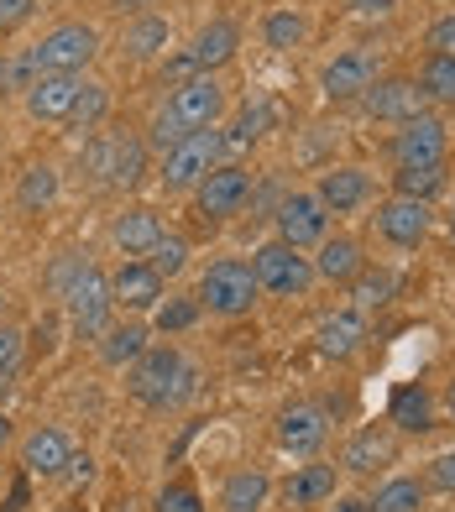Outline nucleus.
I'll return each mask as SVG.
<instances>
[{
  "label": "nucleus",
  "mask_w": 455,
  "mask_h": 512,
  "mask_svg": "<svg viewBox=\"0 0 455 512\" xmlns=\"http://www.w3.org/2000/svg\"><path fill=\"white\" fill-rule=\"evenodd\" d=\"M424 42H429V53H450V58H455V11H450V16H440L435 27H429V37H424Z\"/></svg>",
  "instance_id": "obj_45"
},
{
  "label": "nucleus",
  "mask_w": 455,
  "mask_h": 512,
  "mask_svg": "<svg viewBox=\"0 0 455 512\" xmlns=\"http://www.w3.org/2000/svg\"><path fill=\"white\" fill-rule=\"evenodd\" d=\"M257 298H262L257 272H252V262H241V256H220V262H210L199 277V309H210V314H225V319L252 314Z\"/></svg>",
  "instance_id": "obj_4"
},
{
  "label": "nucleus",
  "mask_w": 455,
  "mask_h": 512,
  "mask_svg": "<svg viewBox=\"0 0 455 512\" xmlns=\"http://www.w3.org/2000/svg\"><path fill=\"white\" fill-rule=\"evenodd\" d=\"M79 89H84V74H37V84L27 89V110L37 121H68Z\"/></svg>",
  "instance_id": "obj_19"
},
{
  "label": "nucleus",
  "mask_w": 455,
  "mask_h": 512,
  "mask_svg": "<svg viewBox=\"0 0 455 512\" xmlns=\"http://www.w3.org/2000/svg\"><path fill=\"white\" fill-rule=\"evenodd\" d=\"M346 293H351V309H361V314H372V309H388L393 304V293H398V272L393 267H361L351 283H346Z\"/></svg>",
  "instance_id": "obj_27"
},
{
  "label": "nucleus",
  "mask_w": 455,
  "mask_h": 512,
  "mask_svg": "<svg viewBox=\"0 0 455 512\" xmlns=\"http://www.w3.org/2000/svg\"><path fill=\"white\" fill-rule=\"evenodd\" d=\"M16 361H21V335L0 324V382H6L11 371H16Z\"/></svg>",
  "instance_id": "obj_46"
},
{
  "label": "nucleus",
  "mask_w": 455,
  "mask_h": 512,
  "mask_svg": "<svg viewBox=\"0 0 455 512\" xmlns=\"http://www.w3.org/2000/svg\"><path fill=\"white\" fill-rule=\"evenodd\" d=\"M84 168L95 173L105 189H136L147 178V136L136 131H100L84 147Z\"/></svg>",
  "instance_id": "obj_2"
},
{
  "label": "nucleus",
  "mask_w": 455,
  "mask_h": 512,
  "mask_svg": "<svg viewBox=\"0 0 455 512\" xmlns=\"http://www.w3.org/2000/svg\"><path fill=\"white\" fill-rule=\"evenodd\" d=\"M424 89L419 79H377L367 95H361V110L372 115V121H388V126H403L414 121V115H424Z\"/></svg>",
  "instance_id": "obj_15"
},
{
  "label": "nucleus",
  "mask_w": 455,
  "mask_h": 512,
  "mask_svg": "<svg viewBox=\"0 0 455 512\" xmlns=\"http://www.w3.org/2000/svg\"><path fill=\"white\" fill-rule=\"evenodd\" d=\"M335 512H367V502H340Z\"/></svg>",
  "instance_id": "obj_51"
},
{
  "label": "nucleus",
  "mask_w": 455,
  "mask_h": 512,
  "mask_svg": "<svg viewBox=\"0 0 455 512\" xmlns=\"http://www.w3.org/2000/svg\"><path fill=\"white\" fill-rule=\"evenodd\" d=\"M68 481H89V476H95V460H89V455H68V471H63Z\"/></svg>",
  "instance_id": "obj_47"
},
{
  "label": "nucleus",
  "mask_w": 455,
  "mask_h": 512,
  "mask_svg": "<svg viewBox=\"0 0 455 512\" xmlns=\"http://www.w3.org/2000/svg\"><path fill=\"white\" fill-rule=\"evenodd\" d=\"M110 241H116L126 256H147L157 241H163V220H157V209H126V215L110 225Z\"/></svg>",
  "instance_id": "obj_25"
},
{
  "label": "nucleus",
  "mask_w": 455,
  "mask_h": 512,
  "mask_svg": "<svg viewBox=\"0 0 455 512\" xmlns=\"http://www.w3.org/2000/svg\"><path fill=\"white\" fill-rule=\"evenodd\" d=\"M330 439V413L320 403H288L278 413V445L299 460H314Z\"/></svg>",
  "instance_id": "obj_14"
},
{
  "label": "nucleus",
  "mask_w": 455,
  "mask_h": 512,
  "mask_svg": "<svg viewBox=\"0 0 455 512\" xmlns=\"http://www.w3.org/2000/svg\"><path fill=\"white\" fill-rule=\"evenodd\" d=\"M367 512H382V507H367Z\"/></svg>",
  "instance_id": "obj_54"
},
{
  "label": "nucleus",
  "mask_w": 455,
  "mask_h": 512,
  "mask_svg": "<svg viewBox=\"0 0 455 512\" xmlns=\"http://www.w3.org/2000/svg\"><path fill=\"white\" fill-rule=\"evenodd\" d=\"M314 194H320V204L330 209V215H351V209H361V204L372 199V173L356 168V162H340V168H325L320 173Z\"/></svg>",
  "instance_id": "obj_18"
},
{
  "label": "nucleus",
  "mask_w": 455,
  "mask_h": 512,
  "mask_svg": "<svg viewBox=\"0 0 455 512\" xmlns=\"http://www.w3.org/2000/svg\"><path fill=\"white\" fill-rule=\"evenodd\" d=\"M32 11H37V0H0V37L16 32L21 21H32Z\"/></svg>",
  "instance_id": "obj_44"
},
{
  "label": "nucleus",
  "mask_w": 455,
  "mask_h": 512,
  "mask_svg": "<svg viewBox=\"0 0 455 512\" xmlns=\"http://www.w3.org/2000/svg\"><path fill=\"white\" fill-rule=\"evenodd\" d=\"M37 84V63H32V53H11V58H0V95H11V89H27Z\"/></svg>",
  "instance_id": "obj_40"
},
{
  "label": "nucleus",
  "mask_w": 455,
  "mask_h": 512,
  "mask_svg": "<svg viewBox=\"0 0 455 512\" xmlns=\"http://www.w3.org/2000/svg\"><path fill=\"white\" fill-rule=\"evenodd\" d=\"M424 492L429 486L419 476H393V481H382L377 486V497L367 507H382V512H419L424 507Z\"/></svg>",
  "instance_id": "obj_34"
},
{
  "label": "nucleus",
  "mask_w": 455,
  "mask_h": 512,
  "mask_svg": "<svg viewBox=\"0 0 455 512\" xmlns=\"http://www.w3.org/2000/svg\"><path fill=\"white\" fill-rule=\"evenodd\" d=\"M63 309H68V324H74L79 340H100L110 330V314H116L110 277L95 262H79V272L63 283Z\"/></svg>",
  "instance_id": "obj_3"
},
{
  "label": "nucleus",
  "mask_w": 455,
  "mask_h": 512,
  "mask_svg": "<svg viewBox=\"0 0 455 512\" xmlns=\"http://www.w3.org/2000/svg\"><path fill=\"white\" fill-rule=\"evenodd\" d=\"M105 115H110V89L105 84H95V79H84V89H79V100H74V121L79 131H95V126H105Z\"/></svg>",
  "instance_id": "obj_35"
},
{
  "label": "nucleus",
  "mask_w": 455,
  "mask_h": 512,
  "mask_svg": "<svg viewBox=\"0 0 455 512\" xmlns=\"http://www.w3.org/2000/svg\"><path fill=\"white\" fill-rule=\"evenodd\" d=\"M304 37H309V21L304 11H272L262 21V42L272 53H293V48H304Z\"/></svg>",
  "instance_id": "obj_33"
},
{
  "label": "nucleus",
  "mask_w": 455,
  "mask_h": 512,
  "mask_svg": "<svg viewBox=\"0 0 455 512\" xmlns=\"http://www.w3.org/2000/svg\"><path fill=\"white\" fill-rule=\"evenodd\" d=\"M116 6H121V11H126V6H131V11H142V6H147V0H116Z\"/></svg>",
  "instance_id": "obj_52"
},
{
  "label": "nucleus",
  "mask_w": 455,
  "mask_h": 512,
  "mask_svg": "<svg viewBox=\"0 0 455 512\" xmlns=\"http://www.w3.org/2000/svg\"><path fill=\"white\" fill-rule=\"evenodd\" d=\"M419 89H424V100L455 110V58L450 53H429L424 68H419Z\"/></svg>",
  "instance_id": "obj_32"
},
{
  "label": "nucleus",
  "mask_w": 455,
  "mask_h": 512,
  "mask_svg": "<svg viewBox=\"0 0 455 512\" xmlns=\"http://www.w3.org/2000/svg\"><path fill=\"white\" fill-rule=\"evenodd\" d=\"M16 199L27 204V209H42V204H53L58 199V168H48V162H37V168L21 173V189Z\"/></svg>",
  "instance_id": "obj_37"
},
{
  "label": "nucleus",
  "mask_w": 455,
  "mask_h": 512,
  "mask_svg": "<svg viewBox=\"0 0 455 512\" xmlns=\"http://www.w3.org/2000/svg\"><path fill=\"white\" fill-rule=\"evenodd\" d=\"M346 6H351L356 16H388L393 0H346Z\"/></svg>",
  "instance_id": "obj_48"
},
{
  "label": "nucleus",
  "mask_w": 455,
  "mask_h": 512,
  "mask_svg": "<svg viewBox=\"0 0 455 512\" xmlns=\"http://www.w3.org/2000/svg\"><path fill=\"white\" fill-rule=\"evenodd\" d=\"M272 497V476L246 465V471H231L220 486V512H262Z\"/></svg>",
  "instance_id": "obj_24"
},
{
  "label": "nucleus",
  "mask_w": 455,
  "mask_h": 512,
  "mask_svg": "<svg viewBox=\"0 0 455 512\" xmlns=\"http://www.w3.org/2000/svg\"><path fill=\"white\" fill-rule=\"evenodd\" d=\"M314 277H325V283H340L346 288L351 277L367 267V251H361V241L356 236H325L320 246H314Z\"/></svg>",
  "instance_id": "obj_21"
},
{
  "label": "nucleus",
  "mask_w": 455,
  "mask_h": 512,
  "mask_svg": "<svg viewBox=\"0 0 455 512\" xmlns=\"http://www.w3.org/2000/svg\"><path fill=\"white\" fill-rule=\"evenodd\" d=\"M236 48H241V27H236V21H210V27H199V37L189 42V63L199 68V74H215V68L220 63H231L236 58Z\"/></svg>",
  "instance_id": "obj_22"
},
{
  "label": "nucleus",
  "mask_w": 455,
  "mask_h": 512,
  "mask_svg": "<svg viewBox=\"0 0 455 512\" xmlns=\"http://www.w3.org/2000/svg\"><path fill=\"white\" fill-rule=\"evenodd\" d=\"M142 351H147V324H136V319L110 324V330L100 335V361L105 366H126V361H136Z\"/></svg>",
  "instance_id": "obj_30"
},
{
  "label": "nucleus",
  "mask_w": 455,
  "mask_h": 512,
  "mask_svg": "<svg viewBox=\"0 0 455 512\" xmlns=\"http://www.w3.org/2000/svg\"><path fill=\"white\" fill-rule=\"evenodd\" d=\"M445 147H450V131H445V121H440L435 110H424V115H414V121H403V126L393 131V142H388L393 168H408V162H445Z\"/></svg>",
  "instance_id": "obj_13"
},
{
  "label": "nucleus",
  "mask_w": 455,
  "mask_h": 512,
  "mask_svg": "<svg viewBox=\"0 0 455 512\" xmlns=\"http://www.w3.org/2000/svg\"><path fill=\"white\" fill-rule=\"evenodd\" d=\"M267 121H272L267 105H246V110L236 115V126H231V131H220V136H225V152H246V147H252L257 136H262Z\"/></svg>",
  "instance_id": "obj_38"
},
{
  "label": "nucleus",
  "mask_w": 455,
  "mask_h": 512,
  "mask_svg": "<svg viewBox=\"0 0 455 512\" xmlns=\"http://www.w3.org/2000/svg\"><path fill=\"white\" fill-rule=\"evenodd\" d=\"M445 189H450V168H445V162H408V168H393V194H403V199L435 204Z\"/></svg>",
  "instance_id": "obj_26"
},
{
  "label": "nucleus",
  "mask_w": 455,
  "mask_h": 512,
  "mask_svg": "<svg viewBox=\"0 0 455 512\" xmlns=\"http://www.w3.org/2000/svg\"><path fill=\"white\" fill-rule=\"evenodd\" d=\"M314 345H320V356L330 361H351L361 345H367V314L361 309H330L320 324H314Z\"/></svg>",
  "instance_id": "obj_17"
},
{
  "label": "nucleus",
  "mask_w": 455,
  "mask_h": 512,
  "mask_svg": "<svg viewBox=\"0 0 455 512\" xmlns=\"http://www.w3.org/2000/svg\"><path fill=\"white\" fill-rule=\"evenodd\" d=\"M252 272H257V288L272 293V298H304L314 283H320V277H314V262L288 241H262L252 251Z\"/></svg>",
  "instance_id": "obj_5"
},
{
  "label": "nucleus",
  "mask_w": 455,
  "mask_h": 512,
  "mask_svg": "<svg viewBox=\"0 0 455 512\" xmlns=\"http://www.w3.org/2000/svg\"><path fill=\"white\" fill-rule=\"evenodd\" d=\"M163 110H168L184 131H210L220 115H225V89H220L215 74H194V79H184V84H173V95H168Z\"/></svg>",
  "instance_id": "obj_9"
},
{
  "label": "nucleus",
  "mask_w": 455,
  "mask_h": 512,
  "mask_svg": "<svg viewBox=\"0 0 455 512\" xmlns=\"http://www.w3.org/2000/svg\"><path fill=\"white\" fill-rule=\"evenodd\" d=\"M272 220H278V241L299 246V251L320 246L330 236V209L320 204V194H314V189H293L278 204V215H272Z\"/></svg>",
  "instance_id": "obj_10"
},
{
  "label": "nucleus",
  "mask_w": 455,
  "mask_h": 512,
  "mask_svg": "<svg viewBox=\"0 0 455 512\" xmlns=\"http://www.w3.org/2000/svg\"><path fill=\"white\" fill-rule=\"evenodd\" d=\"M194 319H199V298H168V304H157V309H152V324H157L163 335L189 330Z\"/></svg>",
  "instance_id": "obj_39"
},
{
  "label": "nucleus",
  "mask_w": 455,
  "mask_h": 512,
  "mask_svg": "<svg viewBox=\"0 0 455 512\" xmlns=\"http://www.w3.org/2000/svg\"><path fill=\"white\" fill-rule=\"evenodd\" d=\"M225 162V136L210 126V131H189L168 157H163V189L168 194H194L204 178Z\"/></svg>",
  "instance_id": "obj_6"
},
{
  "label": "nucleus",
  "mask_w": 455,
  "mask_h": 512,
  "mask_svg": "<svg viewBox=\"0 0 455 512\" xmlns=\"http://www.w3.org/2000/svg\"><path fill=\"white\" fill-rule=\"evenodd\" d=\"M168 42H173V27L163 16H152V11H142L126 27V53L131 58H157V53H168Z\"/></svg>",
  "instance_id": "obj_31"
},
{
  "label": "nucleus",
  "mask_w": 455,
  "mask_h": 512,
  "mask_svg": "<svg viewBox=\"0 0 455 512\" xmlns=\"http://www.w3.org/2000/svg\"><path fill=\"white\" fill-rule=\"evenodd\" d=\"M142 262H147V267L168 283V277H178V272L189 267V241H184V236H168V230H163V241H157V246L142 256Z\"/></svg>",
  "instance_id": "obj_36"
},
{
  "label": "nucleus",
  "mask_w": 455,
  "mask_h": 512,
  "mask_svg": "<svg viewBox=\"0 0 455 512\" xmlns=\"http://www.w3.org/2000/svg\"><path fill=\"white\" fill-rule=\"evenodd\" d=\"M184 136H189V131L178 126L168 110H157V115H152V126H147V152H163V157H168L178 142H184Z\"/></svg>",
  "instance_id": "obj_41"
},
{
  "label": "nucleus",
  "mask_w": 455,
  "mask_h": 512,
  "mask_svg": "<svg viewBox=\"0 0 455 512\" xmlns=\"http://www.w3.org/2000/svg\"><path fill=\"white\" fill-rule=\"evenodd\" d=\"M246 199H252V173H246L241 162H220V168L194 189V204H199L204 220H231L246 209Z\"/></svg>",
  "instance_id": "obj_12"
},
{
  "label": "nucleus",
  "mask_w": 455,
  "mask_h": 512,
  "mask_svg": "<svg viewBox=\"0 0 455 512\" xmlns=\"http://www.w3.org/2000/svg\"><path fill=\"white\" fill-rule=\"evenodd\" d=\"M445 413H450V418H455V377H450V382H445Z\"/></svg>",
  "instance_id": "obj_49"
},
{
  "label": "nucleus",
  "mask_w": 455,
  "mask_h": 512,
  "mask_svg": "<svg viewBox=\"0 0 455 512\" xmlns=\"http://www.w3.org/2000/svg\"><path fill=\"white\" fill-rule=\"evenodd\" d=\"M131 398L147 408H173L194 392V366L184 361V351L173 345H147L142 356L131 361Z\"/></svg>",
  "instance_id": "obj_1"
},
{
  "label": "nucleus",
  "mask_w": 455,
  "mask_h": 512,
  "mask_svg": "<svg viewBox=\"0 0 455 512\" xmlns=\"http://www.w3.org/2000/svg\"><path fill=\"white\" fill-rule=\"evenodd\" d=\"M393 434L382 429V424H367V429H356L351 434V445H346V455H340V465H346L351 476H372V471H382V465L393 460Z\"/></svg>",
  "instance_id": "obj_23"
},
{
  "label": "nucleus",
  "mask_w": 455,
  "mask_h": 512,
  "mask_svg": "<svg viewBox=\"0 0 455 512\" xmlns=\"http://www.w3.org/2000/svg\"><path fill=\"white\" fill-rule=\"evenodd\" d=\"M100 53V32L84 27V21H63L32 48L37 74H84V63Z\"/></svg>",
  "instance_id": "obj_7"
},
{
  "label": "nucleus",
  "mask_w": 455,
  "mask_h": 512,
  "mask_svg": "<svg viewBox=\"0 0 455 512\" xmlns=\"http://www.w3.org/2000/svg\"><path fill=\"white\" fill-rule=\"evenodd\" d=\"M0 309H6V298H0Z\"/></svg>",
  "instance_id": "obj_55"
},
{
  "label": "nucleus",
  "mask_w": 455,
  "mask_h": 512,
  "mask_svg": "<svg viewBox=\"0 0 455 512\" xmlns=\"http://www.w3.org/2000/svg\"><path fill=\"white\" fill-rule=\"evenodd\" d=\"M6 445H11V418L0 413V450H6Z\"/></svg>",
  "instance_id": "obj_50"
},
{
  "label": "nucleus",
  "mask_w": 455,
  "mask_h": 512,
  "mask_svg": "<svg viewBox=\"0 0 455 512\" xmlns=\"http://www.w3.org/2000/svg\"><path fill=\"white\" fill-rule=\"evenodd\" d=\"M424 486H429V492H450L455 497V450H440L435 460H429Z\"/></svg>",
  "instance_id": "obj_43"
},
{
  "label": "nucleus",
  "mask_w": 455,
  "mask_h": 512,
  "mask_svg": "<svg viewBox=\"0 0 455 512\" xmlns=\"http://www.w3.org/2000/svg\"><path fill=\"white\" fill-rule=\"evenodd\" d=\"M110 298H116V309H126V314H152L163 304V277H157L142 256H131V262H121V272L110 277Z\"/></svg>",
  "instance_id": "obj_16"
},
{
  "label": "nucleus",
  "mask_w": 455,
  "mask_h": 512,
  "mask_svg": "<svg viewBox=\"0 0 455 512\" xmlns=\"http://www.w3.org/2000/svg\"><path fill=\"white\" fill-rule=\"evenodd\" d=\"M152 512H204V497L194 492L189 481H173V486H163L157 492V507Z\"/></svg>",
  "instance_id": "obj_42"
},
{
  "label": "nucleus",
  "mask_w": 455,
  "mask_h": 512,
  "mask_svg": "<svg viewBox=\"0 0 455 512\" xmlns=\"http://www.w3.org/2000/svg\"><path fill=\"white\" fill-rule=\"evenodd\" d=\"M372 230H377V236L388 241V246L414 251V246H424V241H429V230H435V204L393 194V199H382V204H377Z\"/></svg>",
  "instance_id": "obj_8"
},
{
  "label": "nucleus",
  "mask_w": 455,
  "mask_h": 512,
  "mask_svg": "<svg viewBox=\"0 0 455 512\" xmlns=\"http://www.w3.org/2000/svg\"><path fill=\"white\" fill-rule=\"evenodd\" d=\"M377 53L372 48H346V53H335L325 68H320V95L335 100V105H346V100H361L367 89L377 84Z\"/></svg>",
  "instance_id": "obj_11"
},
{
  "label": "nucleus",
  "mask_w": 455,
  "mask_h": 512,
  "mask_svg": "<svg viewBox=\"0 0 455 512\" xmlns=\"http://www.w3.org/2000/svg\"><path fill=\"white\" fill-rule=\"evenodd\" d=\"M450 236H455V209H450Z\"/></svg>",
  "instance_id": "obj_53"
},
{
  "label": "nucleus",
  "mask_w": 455,
  "mask_h": 512,
  "mask_svg": "<svg viewBox=\"0 0 455 512\" xmlns=\"http://www.w3.org/2000/svg\"><path fill=\"white\" fill-rule=\"evenodd\" d=\"M393 424L403 434H429L435 429V392H429L424 382H408L393 392Z\"/></svg>",
  "instance_id": "obj_28"
},
{
  "label": "nucleus",
  "mask_w": 455,
  "mask_h": 512,
  "mask_svg": "<svg viewBox=\"0 0 455 512\" xmlns=\"http://www.w3.org/2000/svg\"><path fill=\"white\" fill-rule=\"evenodd\" d=\"M68 455H74V445H68V434L53 429V424H42L21 439V471L27 476H63Z\"/></svg>",
  "instance_id": "obj_20"
},
{
  "label": "nucleus",
  "mask_w": 455,
  "mask_h": 512,
  "mask_svg": "<svg viewBox=\"0 0 455 512\" xmlns=\"http://www.w3.org/2000/svg\"><path fill=\"white\" fill-rule=\"evenodd\" d=\"M330 497H335V465L309 460V465H299V471L288 476V502L293 507H320Z\"/></svg>",
  "instance_id": "obj_29"
}]
</instances>
